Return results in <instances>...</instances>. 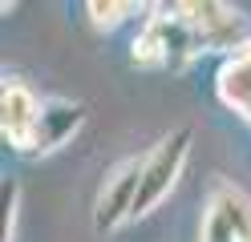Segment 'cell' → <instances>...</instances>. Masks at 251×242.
<instances>
[{"mask_svg":"<svg viewBox=\"0 0 251 242\" xmlns=\"http://www.w3.org/2000/svg\"><path fill=\"white\" fill-rule=\"evenodd\" d=\"M191 125H178L146 154V166H142V186H138V198H134V218H146L154 206H158L170 190L178 186V177L186 170V157H191Z\"/></svg>","mask_w":251,"mask_h":242,"instance_id":"obj_1","label":"cell"},{"mask_svg":"<svg viewBox=\"0 0 251 242\" xmlns=\"http://www.w3.org/2000/svg\"><path fill=\"white\" fill-rule=\"evenodd\" d=\"M175 8L191 24V32L199 37L202 53H231L235 57L239 48L251 44V21L239 8L219 4V0H182Z\"/></svg>","mask_w":251,"mask_h":242,"instance_id":"obj_2","label":"cell"},{"mask_svg":"<svg viewBox=\"0 0 251 242\" xmlns=\"http://www.w3.org/2000/svg\"><path fill=\"white\" fill-rule=\"evenodd\" d=\"M142 166L146 157H122L105 170L101 186H98V202H93V230L109 234L118 230L126 218H134V198L142 186Z\"/></svg>","mask_w":251,"mask_h":242,"instance_id":"obj_3","label":"cell"},{"mask_svg":"<svg viewBox=\"0 0 251 242\" xmlns=\"http://www.w3.org/2000/svg\"><path fill=\"white\" fill-rule=\"evenodd\" d=\"M37 121H41V101L37 93L21 85V81H4V93H0V129H4V141L12 150L28 154L37 133Z\"/></svg>","mask_w":251,"mask_h":242,"instance_id":"obj_4","label":"cell"},{"mask_svg":"<svg viewBox=\"0 0 251 242\" xmlns=\"http://www.w3.org/2000/svg\"><path fill=\"white\" fill-rule=\"evenodd\" d=\"M85 125V105L81 101H65V97H49L41 101V121H37V133L28 154H53L61 150L65 141H73V133Z\"/></svg>","mask_w":251,"mask_h":242,"instance_id":"obj_5","label":"cell"},{"mask_svg":"<svg viewBox=\"0 0 251 242\" xmlns=\"http://www.w3.org/2000/svg\"><path fill=\"white\" fill-rule=\"evenodd\" d=\"M215 93L231 113L251 121V44L223 61V69L215 77Z\"/></svg>","mask_w":251,"mask_h":242,"instance_id":"obj_6","label":"cell"},{"mask_svg":"<svg viewBox=\"0 0 251 242\" xmlns=\"http://www.w3.org/2000/svg\"><path fill=\"white\" fill-rule=\"evenodd\" d=\"M207 202H215V206L235 222L239 238L251 242V198H247L239 186H231V182H223V177H219V182L211 186V198H207Z\"/></svg>","mask_w":251,"mask_h":242,"instance_id":"obj_7","label":"cell"},{"mask_svg":"<svg viewBox=\"0 0 251 242\" xmlns=\"http://www.w3.org/2000/svg\"><path fill=\"white\" fill-rule=\"evenodd\" d=\"M199 242H243L239 230H235V222L219 210L215 202H207L202 210V222H199Z\"/></svg>","mask_w":251,"mask_h":242,"instance_id":"obj_8","label":"cell"},{"mask_svg":"<svg viewBox=\"0 0 251 242\" xmlns=\"http://www.w3.org/2000/svg\"><path fill=\"white\" fill-rule=\"evenodd\" d=\"M85 12H89V21L98 28H118L126 16L134 12V4H126V0H89Z\"/></svg>","mask_w":251,"mask_h":242,"instance_id":"obj_9","label":"cell"},{"mask_svg":"<svg viewBox=\"0 0 251 242\" xmlns=\"http://www.w3.org/2000/svg\"><path fill=\"white\" fill-rule=\"evenodd\" d=\"M130 57H134V65H138V69H166L162 48H158V41H154L146 28L134 37V53H130Z\"/></svg>","mask_w":251,"mask_h":242,"instance_id":"obj_10","label":"cell"},{"mask_svg":"<svg viewBox=\"0 0 251 242\" xmlns=\"http://www.w3.org/2000/svg\"><path fill=\"white\" fill-rule=\"evenodd\" d=\"M0 198H4V242H12V230H17V206H21V186H17V177H4Z\"/></svg>","mask_w":251,"mask_h":242,"instance_id":"obj_11","label":"cell"}]
</instances>
